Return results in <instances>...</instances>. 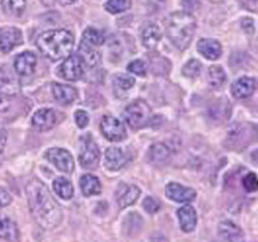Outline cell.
<instances>
[{
    "mask_svg": "<svg viewBox=\"0 0 258 242\" xmlns=\"http://www.w3.org/2000/svg\"><path fill=\"white\" fill-rule=\"evenodd\" d=\"M26 191L31 215L37 223L46 230L57 227L62 219V212L48 188L38 179H33Z\"/></svg>",
    "mask_w": 258,
    "mask_h": 242,
    "instance_id": "obj_1",
    "label": "cell"
},
{
    "mask_svg": "<svg viewBox=\"0 0 258 242\" xmlns=\"http://www.w3.org/2000/svg\"><path fill=\"white\" fill-rule=\"evenodd\" d=\"M74 45H75V38L71 33L64 29H56V30L42 33L37 40V46L41 50V53L53 62L67 58L74 49Z\"/></svg>",
    "mask_w": 258,
    "mask_h": 242,
    "instance_id": "obj_2",
    "label": "cell"
},
{
    "mask_svg": "<svg viewBox=\"0 0 258 242\" xmlns=\"http://www.w3.org/2000/svg\"><path fill=\"white\" fill-rule=\"evenodd\" d=\"M165 26L166 34L174 46L186 49L196 30V19L186 11H175L167 17Z\"/></svg>",
    "mask_w": 258,
    "mask_h": 242,
    "instance_id": "obj_3",
    "label": "cell"
},
{
    "mask_svg": "<svg viewBox=\"0 0 258 242\" xmlns=\"http://www.w3.org/2000/svg\"><path fill=\"white\" fill-rule=\"evenodd\" d=\"M124 117L126 124L134 130L142 128L148 123L151 117V108L144 101H135L125 108Z\"/></svg>",
    "mask_w": 258,
    "mask_h": 242,
    "instance_id": "obj_4",
    "label": "cell"
},
{
    "mask_svg": "<svg viewBox=\"0 0 258 242\" xmlns=\"http://www.w3.org/2000/svg\"><path fill=\"white\" fill-rule=\"evenodd\" d=\"M85 71L86 63L83 62V58L80 57V54H72L62 62L61 66L58 67L57 74L58 77L64 78L66 81L75 82L83 77Z\"/></svg>",
    "mask_w": 258,
    "mask_h": 242,
    "instance_id": "obj_5",
    "label": "cell"
},
{
    "mask_svg": "<svg viewBox=\"0 0 258 242\" xmlns=\"http://www.w3.org/2000/svg\"><path fill=\"white\" fill-rule=\"evenodd\" d=\"M101 132L110 142H121L126 138V130H125L122 121L116 118L114 116H103L101 120Z\"/></svg>",
    "mask_w": 258,
    "mask_h": 242,
    "instance_id": "obj_6",
    "label": "cell"
},
{
    "mask_svg": "<svg viewBox=\"0 0 258 242\" xmlns=\"http://www.w3.org/2000/svg\"><path fill=\"white\" fill-rule=\"evenodd\" d=\"M99 161V148L94 139L87 135L82 139V146H80L79 162L83 167H94Z\"/></svg>",
    "mask_w": 258,
    "mask_h": 242,
    "instance_id": "obj_7",
    "label": "cell"
},
{
    "mask_svg": "<svg viewBox=\"0 0 258 242\" xmlns=\"http://www.w3.org/2000/svg\"><path fill=\"white\" fill-rule=\"evenodd\" d=\"M45 157L50 163H53L58 170L64 171V173H71L74 170V167H75L74 158L70 154V151L64 150V148H49L45 154Z\"/></svg>",
    "mask_w": 258,
    "mask_h": 242,
    "instance_id": "obj_8",
    "label": "cell"
},
{
    "mask_svg": "<svg viewBox=\"0 0 258 242\" xmlns=\"http://www.w3.org/2000/svg\"><path fill=\"white\" fill-rule=\"evenodd\" d=\"M23 42L22 32L13 26H6L0 29V50L9 53Z\"/></svg>",
    "mask_w": 258,
    "mask_h": 242,
    "instance_id": "obj_9",
    "label": "cell"
},
{
    "mask_svg": "<svg viewBox=\"0 0 258 242\" xmlns=\"http://www.w3.org/2000/svg\"><path fill=\"white\" fill-rule=\"evenodd\" d=\"M21 83L15 72L9 67L0 68V93L3 95H15L19 93Z\"/></svg>",
    "mask_w": 258,
    "mask_h": 242,
    "instance_id": "obj_10",
    "label": "cell"
},
{
    "mask_svg": "<svg viewBox=\"0 0 258 242\" xmlns=\"http://www.w3.org/2000/svg\"><path fill=\"white\" fill-rule=\"evenodd\" d=\"M166 196L177 203H189L196 199V191L177 183H170L166 187Z\"/></svg>",
    "mask_w": 258,
    "mask_h": 242,
    "instance_id": "obj_11",
    "label": "cell"
},
{
    "mask_svg": "<svg viewBox=\"0 0 258 242\" xmlns=\"http://www.w3.org/2000/svg\"><path fill=\"white\" fill-rule=\"evenodd\" d=\"M37 66V56L33 52H22L14 60V70L18 75H31Z\"/></svg>",
    "mask_w": 258,
    "mask_h": 242,
    "instance_id": "obj_12",
    "label": "cell"
},
{
    "mask_svg": "<svg viewBox=\"0 0 258 242\" xmlns=\"http://www.w3.org/2000/svg\"><path fill=\"white\" fill-rule=\"evenodd\" d=\"M129 161L128 154L120 147H109L105 153V166L109 170H120Z\"/></svg>",
    "mask_w": 258,
    "mask_h": 242,
    "instance_id": "obj_13",
    "label": "cell"
},
{
    "mask_svg": "<svg viewBox=\"0 0 258 242\" xmlns=\"http://www.w3.org/2000/svg\"><path fill=\"white\" fill-rule=\"evenodd\" d=\"M31 124L33 127H36L37 130L49 131L56 124V114L52 109H40L31 117Z\"/></svg>",
    "mask_w": 258,
    "mask_h": 242,
    "instance_id": "obj_14",
    "label": "cell"
},
{
    "mask_svg": "<svg viewBox=\"0 0 258 242\" xmlns=\"http://www.w3.org/2000/svg\"><path fill=\"white\" fill-rule=\"evenodd\" d=\"M255 86L257 85H255V81H254L253 78L242 77L232 83L231 93L238 99L247 98V97H250L254 93Z\"/></svg>",
    "mask_w": 258,
    "mask_h": 242,
    "instance_id": "obj_15",
    "label": "cell"
},
{
    "mask_svg": "<svg viewBox=\"0 0 258 242\" xmlns=\"http://www.w3.org/2000/svg\"><path fill=\"white\" fill-rule=\"evenodd\" d=\"M197 50L208 60H218L222 56V45L212 38H203L197 42Z\"/></svg>",
    "mask_w": 258,
    "mask_h": 242,
    "instance_id": "obj_16",
    "label": "cell"
},
{
    "mask_svg": "<svg viewBox=\"0 0 258 242\" xmlns=\"http://www.w3.org/2000/svg\"><path fill=\"white\" fill-rule=\"evenodd\" d=\"M52 93H53L54 99L60 105H70L78 97V91L72 86L62 85V83H53L52 85Z\"/></svg>",
    "mask_w": 258,
    "mask_h": 242,
    "instance_id": "obj_17",
    "label": "cell"
},
{
    "mask_svg": "<svg viewBox=\"0 0 258 242\" xmlns=\"http://www.w3.org/2000/svg\"><path fill=\"white\" fill-rule=\"evenodd\" d=\"M140 196V189L136 185H121L117 192V203L120 208L132 206Z\"/></svg>",
    "mask_w": 258,
    "mask_h": 242,
    "instance_id": "obj_18",
    "label": "cell"
},
{
    "mask_svg": "<svg viewBox=\"0 0 258 242\" xmlns=\"http://www.w3.org/2000/svg\"><path fill=\"white\" fill-rule=\"evenodd\" d=\"M179 219V226L185 233H190L195 230L197 224V214L196 210L191 206H183L177 212Z\"/></svg>",
    "mask_w": 258,
    "mask_h": 242,
    "instance_id": "obj_19",
    "label": "cell"
},
{
    "mask_svg": "<svg viewBox=\"0 0 258 242\" xmlns=\"http://www.w3.org/2000/svg\"><path fill=\"white\" fill-rule=\"evenodd\" d=\"M80 189H82V193L85 195L86 198H90V196H95V195H99L101 191H102V185L99 183V179L93 174H85L79 181Z\"/></svg>",
    "mask_w": 258,
    "mask_h": 242,
    "instance_id": "obj_20",
    "label": "cell"
},
{
    "mask_svg": "<svg viewBox=\"0 0 258 242\" xmlns=\"http://www.w3.org/2000/svg\"><path fill=\"white\" fill-rule=\"evenodd\" d=\"M18 226L15 224V222L10 219V218L2 216L0 218V238L5 239V241L14 242L18 239Z\"/></svg>",
    "mask_w": 258,
    "mask_h": 242,
    "instance_id": "obj_21",
    "label": "cell"
},
{
    "mask_svg": "<svg viewBox=\"0 0 258 242\" xmlns=\"http://www.w3.org/2000/svg\"><path fill=\"white\" fill-rule=\"evenodd\" d=\"M162 38V32H160V29L158 25H148L144 30H143V36H142V41L143 45L147 48V49H154L158 42Z\"/></svg>",
    "mask_w": 258,
    "mask_h": 242,
    "instance_id": "obj_22",
    "label": "cell"
},
{
    "mask_svg": "<svg viewBox=\"0 0 258 242\" xmlns=\"http://www.w3.org/2000/svg\"><path fill=\"white\" fill-rule=\"evenodd\" d=\"M53 191L58 198L70 200L74 196V187L72 183L66 177H57L53 181Z\"/></svg>",
    "mask_w": 258,
    "mask_h": 242,
    "instance_id": "obj_23",
    "label": "cell"
},
{
    "mask_svg": "<svg viewBox=\"0 0 258 242\" xmlns=\"http://www.w3.org/2000/svg\"><path fill=\"white\" fill-rule=\"evenodd\" d=\"M79 54L80 57L83 58V62L86 63V66H90V67H95V66L101 62V54L95 50V48L86 45L85 42L80 44Z\"/></svg>",
    "mask_w": 258,
    "mask_h": 242,
    "instance_id": "obj_24",
    "label": "cell"
},
{
    "mask_svg": "<svg viewBox=\"0 0 258 242\" xmlns=\"http://www.w3.org/2000/svg\"><path fill=\"white\" fill-rule=\"evenodd\" d=\"M219 233H220L223 238H226L228 241H236L238 238L242 237V230L235 223L230 222V220H224V222L220 223Z\"/></svg>",
    "mask_w": 258,
    "mask_h": 242,
    "instance_id": "obj_25",
    "label": "cell"
},
{
    "mask_svg": "<svg viewBox=\"0 0 258 242\" xmlns=\"http://www.w3.org/2000/svg\"><path fill=\"white\" fill-rule=\"evenodd\" d=\"M82 42H85L86 45L89 46H93V48H97V46H101L105 42V37L99 30L94 29V27H87L85 32H83V38H82Z\"/></svg>",
    "mask_w": 258,
    "mask_h": 242,
    "instance_id": "obj_26",
    "label": "cell"
},
{
    "mask_svg": "<svg viewBox=\"0 0 258 242\" xmlns=\"http://www.w3.org/2000/svg\"><path fill=\"white\" fill-rule=\"evenodd\" d=\"M148 154H150V159L152 162L160 163V162H165L170 157L171 151H170V148L165 143H155L152 144Z\"/></svg>",
    "mask_w": 258,
    "mask_h": 242,
    "instance_id": "obj_27",
    "label": "cell"
},
{
    "mask_svg": "<svg viewBox=\"0 0 258 242\" xmlns=\"http://www.w3.org/2000/svg\"><path fill=\"white\" fill-rule=\"evenodd\" d=\"M2 7L9 15L19 17L26 9V0H2Z\"/></svg>",
    "mask_w": 258,
    "mask_h": 242,
    "instance_id": "obj_28",
    "label": "cell"
},
{
    "mask_svg": "<svg viewBox=\"0 0 258 242\" xmlns=\"http://www.w3.org/2000/svg\"><path fill=\"white\" fill-rule=\"evenodd\" d=\"M227 77H226V72L220 66H212L208 70V82L209 85L214 86V87H220L224 85Z\"/></svg>",
    "mask_w": 258,
    "mask_h": 242,
    "instance_id": "obj_29",
    "label": "cell"
},
{
    "mask_svg": "<svg viewBox=\"0 0 258 242\" xmlns=\"http://www.w3.org/2000/svg\"><path fill=\"white\" fill-rule=\"evenodd\" d=\"M113 86H114L117 94L118 93H126L135 86V78L128 77V75H118V77L114 78Z\"/></svg>",
    "mask_w": 258,
    "mask_h": 242,
    "instance_id": "obj_30",
    "label": "cell"
},
{
    "mask_svg": "<svg viewBox=\"0 0 258 242\" xmlns=\"http://www.w3.org/2000/svg\"><path fill=\"white\" fill-rule=\"evenodd\" d=\"M131 6H132L131 0H107L105 3V9L107 10V13L118 14L129 10Z\"/></svg>",
    "mask_w": 258,
    "mask_h": 242,
    "instance_id": "obj_31",
    "label": "cell"
},
{
    "mask_svg": "<svg viewBox=\"0 0 258 242\" xmlns=\"http://www.w3.org/2000/svg\"><path fill=\"white\" fill-rule=\"evenodd\" d=\"M201 63L199 60H195V58H191L189 60L182 68V74L185 75L186 78H196L200 75L201 72Z\"/></svg>",
    "mask_w": 258,
    "mask_h": 242,
    "instance_id": "obj_32",
    "label": "cell"
},
{
    "mask_svg": "<svg viewBox=\"0 0 258 242\" xmlns=\"http://www.w3.org/2000/svg\"><path fill=\"white\" fill-rule=\"evenodd\" d=\"M128 71L135 74V75H139V77H146L147 75V67H146V63L142 62V60H134L128 64Z\"/></svg>",
    "mask_w": 258,
    "mask_h": 242,
    "instance_id": "obj_33",
    "label": "cell"
},
{
    "mask_svg": "<svg viewBox=\"0 0 258 242\" xmlns=\"http://www.w3.org/2000/svg\"><path fill=\"white\" fill-rule=\"evenodd\" d=\"M242 184L247 192H255V191H258V177L254 173H249L243 177Z\"/></svg>",
    "mask_w": 258,
    "mask_h": 242,
    "instance_id": "obj_34",
    "label": "cell"
},
{
    "mask_svg": "<svg viewBox=\"0 0 258 242\" xmlns=\"http://www.w3.org/2000/svg\"><path fill=\"white\" fill-rule=\"evenodd\" d=\"M143 208L147 211L148 214H155L160 208V204L154 198H146L143 202Z\"/></svg>",
    "mask_w": 258,
    "mask_h": 242,
    "instance_id": "obj_35",
    "label": "cell"
},
{
    "mask_svg": "<svg viewBox=\"0 0 258 242\" xmlns=\"http://www.w3.org/2000/svg\"><path fill=\"white\" fill-rule=\"evenodd\" d=\"M89 121H90V117L89 114H87V112H85V110H76L75 112L76 126L79 127V128H86V127L89 126Z\"/></svg>",
    "mask_w": 258,
    "mask_h": 242,
    "instance_id": "obj_36",
    "label": "cell"
},
{
    "mask_svg": "<svg viewBox=\"0 0 258 242\" xmlns=\"http://www.w3.org/2000/svg\"><path fill=\"white\" fill-rule=\"evenodd\" d=\"M11 195H10L5 188H0V207H6L9 206L11 203Z\"/></svg>",
    "mask_w": 258,
    "mask_h": 242,
    "instance_id": "obj_37",
    "label": "cell"
},
{
    "mask_svg": "<svg viewBox=\"0 0 258 242\" xmlns=\"http://www.w3.org/2000/svg\"><path fill=\"white\" fill-rule=\"evenodd\" d=\"M242 27H243V30H245L246 33H249V34L254 33L253 19H250V18L243 19V21H242Z\"/></svg>",
    "mask_w": 258,
    "mask_h": 242,
    "instance_id": "obj_38",
    "label": "cell"
},
{
    "mask_svg": "<svg viewBox=\"0 0 258 242\" xmlns=\"http://www.w3.org/2000/svg\"><path fill=\"white\" fill-rule=\"evenodd\" d=\"M6 143H7V132L3 128H0V154L3 153Z\"/></svg>",
    "mask_w": 258,
    "mask_h": 242,
    "instance_id": "obj_39",
    "label": "cell"
},
{
    "mask_svg": "<svg viewBox=\"0 0 258 242\" xmlns=\"http://www.w3.org/2000/svg\"><path fill=\"white\" fill-rule=\"evenodd\" d=\"M148 2H152V3H163V0H148Z\"/></svg>",
    "mask_w": 258,
    "mask_h": 242,
    "instance_id": "obj_40",
    "label": "cell"
},
{
    "mask_svg": "<svg viewBox=\"0 0 258 242\" xmlns=\"http://www.w3.org/2000/svg\"><path fill=\"white\" fill-rule=\"evenodd\" d=\"M66 3H74V2H76V0H64Z\"/></svg>",
    "mask_w": 258,
    "mask_h": 242,
    "instance_id": "obj_41",
    "label": "cell"
},
{
    "mask_svg": "<svg viewBox=\"0 0 258 242\" xmlns=\"http://www.w3.org/2000/svg\"><path fill=\"white\" fill-rule=\"evenodd\" d=\"M250 2H254V0H250Z\"/></svg>",
    "mask_w": 258,
    "mask_h": 242,
    "instance_id": "obj_42",
    "label": "cell"
}]
</instances>
